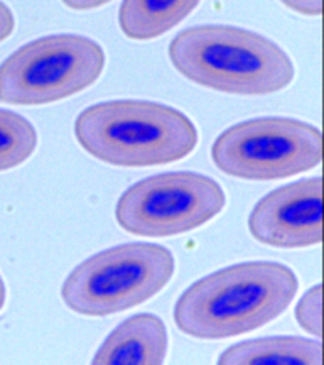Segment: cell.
Wrapping results in <instances>:
<instances>
[{
  "instance_id": "ba28073f",
  "label": "cell",
  "mask_w": 324,
  "mask_h": 365,
  "mask_svg": "<svg viewBox=\"0 0 324 365\" xmlns=\"http://www.w3.org/2000/svg\"><path fill=\"white\" fill-rule=\"evenodd\" d=\"M249 230L254 239L279 249H303L321 244V178L281 186L263 196L250 213Z\"/></svg>"
},
{
  "instance_id": "7a4b0ae2",
  "label": "cell",
  "mask_w": 324,
  "mask_h": 365,
  "mask_svg": "<svg viewBox=\"0 0 324 365\" xmlns=\"http://www.w3.org/2000/svg\"><path fill=\"white\" fill-rule=\"evenodd\" d=\"M172 66L196 85L231 95H271L294 80L284 49L252 31L196 26L169 44Z\"/></svg>"
},
{
  "instance_id": "2e32d148",
  "label": "cell",
  "mask_w": 324,
  "mask_h": 365,
  "mask_svg": "<svg viewBox=\"0 0 324 365\" xmlns=\"http://www.w3.org/2000/svg\"><path fill=\"white\" fill-rule=\"evenodd\" d=\"M108 2L112 0H63V4L73 11H91V9H98Z\"/></svg>"
},
{
  "instance_id": "277c9868",
  "label": "cell",
  "mask_w": 324,
  "mask_h": 365,
  "mask_svg": "<svg viewBox=\"0 0 324 365\" xmlns=\"http://www.w3.org/2000/svg\"><path fill=\"white\" fill-rule=\"evenodd\" d=\"M174 274L166 247L132 242L91 255L73 269L63 284L65 304L85 317H107L156 296Z\"/></svg>"
},
{
  "instance_id": "3957f363",
  "label": "cell",
  "mask_w": 324,
  "mask_h": 365,
  "mask_svg": "<svg viewBox=\"0 0 324 365\" xmlns=\"http://www.w3.org/2000/svg\"><path fill=\"white\" fill-rule=\"evenodd\" d=\"M75 135L90 156L123 168L179 161L198 144L196 127L184 113L144 100L91 105L76 117Z\"/></svg>"
},
{
  "instance_id": "6da1fadb",
  "label": "cell",
  "mask_w": 324,
  "mask_h": 365,
  "mask_svg": "<svg viewBox=\"0 0 324 365\" xmlns=\"http://www.w3.org/2000/svg\"><path fill=\"white\" fill-rule=\"evenodd\" d=\"M298 276L279 262H244L196 281L177 299L174 322L203 340L239 336L281 317L298 293Z\"/></svg>"
},
{
  "instance_id": "8992f818",
  "label": "cell",
  "mask_w": 324,
  "mask_h": 365,
  "mask_svg": "<svg viewBox=\"0 0 324 365\" xmlns=\"http://www.w3.org/2000/svg\"><path fill=\"white\" fill-rule=\"evenodd\" d=\"M211 158L218 170L240 180H282L316 168L323 139L316 127L294 118H252L221 132Z\"/></svg>"
},
{
  "instance_id": "52a82bcc",
  "label": "cell",
  "mask_w": 324,
  "mask_h": 365,
  "mask_svg": "<svg viewBox=\"0 0 324 365\" xmlns=\"http://www.w3.org/2000/svg\"><path fill=\"white\" fill-rule=\"evenodd\" d=\"M225 207V193L211 178L177 171L132 185L118 200L117 223L140 237H171L204 225Z\"/></svg>"
},
{
  "instance_id": "5b68a950",
  "label": "cell",
  "mask_w": 324,
  "mask_h": 365,
  "mask_svg": "<svg viewBox=\"0 0 324 365\" xmlns=\"http://www.w3.org/2000/svg\"><path fill=\"white\" fill-rule=\"evenodd\" d=\"M105 66L102 46L78 34L34 39L0 65V102L44 105L95 83Z\"/></svg>"
},
{
  "instance_id": "4fadbf2b",
  "label": "cell",
  "mask_w": 324,
  "mask_h": 365,
  "mask_svg": "<svg viewBox=\"0 0 324 365\" xmlns=\"http://www.w3.org/2000/svg\"><path fill=\"white\" fill-rule=\"evenodd\" d=\"M296 319L303 330L316 339L323 335V287L316 284L305 293L296 307Z\"/></svg>"
},
{
  "instance_id": "e0dca14e",
  "label": "cell",
  "mask_w": 324,
  "mask_h": 365,
  "mask_svg": "<svg viewBox=\"0 0 324 365\" xmlns=\"http://www.w3.org/2000/svg\"><path fill=\"white\" fill-rule=\"evenodd\" d=\"M4 304H6V286H4L2 277H0V309L4 308Z\"/></svg>"
},
{
  "instance_id": "30bf717a",
  "label": "cell",
  "mask_w": 324,
  "mask_h": 365,
  "mask_svg": "<svg viewBox=\"0 0 324 365\" xmlns=\"http://www.w3.org/2000/svg\"><path fill=\"white\" fill-rule=\"evenodd\" d=\"M218 364L321 365L323 345L319 340H308L301 336H271V339L249 340L228 346L218 359Z\"/></svg>"
},
{
  "instance_id": "9c48e42d",
  "label": "cell",
  "mask_w": 324,
  "mask_h": 365,
  "mask_svg": "<svg viewBox=\"0 0 324 365\" xmlns=\"http://www.w3.org/2000/svg\"><path fill=\"white\" fill-rule=\"evenodd\" d=\"M167 331L154 314H135L118 325L105 339L93 364L98 365H159L166 360Z\"/></svg>"
},
{
  "instance_id": "8fae6325",
  "label": "cell",
  "mask_w": 324,
  "mask_h": 365,
  "mask_svg": "<svg viewBox=\"0 0 324 365\" xmlns=\"http://www.w3.org/2000/svg\"><path fill=\"white\" fill-rule=\"evenodd\" d=\"M199 2L202 0H123L118 24L130 39H156L184 21Z\"/></svg>"
},
{
  "instance_id": "7c38bea8",
  "label": "cell",
  "mask_w": 324,
  "mask_h": 365,
  "mask_svg": "<svg viewBox=\"0 0 324 365\" xmlns=\"http://www.w3.org/2000/svg\"><path fill=\"white\" fill-rule=\"evenodd\" d=\"M38 145L34 125L19 113L0 108V171L12 170L33 156Z\"/></svg>"
},
{
  "instance_id": "5bb4252c",
  "label": "cell",
  "mask_w": 324,
  "mask_h": 365,
  "mask_svg": "<svg viewBox=\"0 0 324 365\" xmlns=\"http://www.w3.org/2000/svg\"><path fill=\"white\" fill-rule=\"evenodd\" d=\"M281 2L303 16H319L323 11V0H281Z\"/></svg>"
},
{
  "instance_id": "9a60e30c",
  "label": "cell",
  "mask_w": 324,
  "mask_h": 365,
  "mask_svg": "<svg viewBox=\"0 0 324 365\" xmlns=\"http://www.w3.org/2000/svg\"><path fill=\"white\" fill-rule=\"evenodd\" d=\"M14 27H16V19H14L12 11L6 4L0 2V43L14 33Z\"/></svg>"
}]
</instances>
